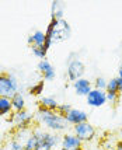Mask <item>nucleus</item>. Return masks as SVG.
I'll use <instances>...</instances> for the list:
<instances>
[{
  "mask_svg": "<svg viewBox=\"0 0 122 150\" xmlns=\"http://www.w3.org/2000/svg\"><path fill=\"white\" fill-rule=\"evenodd\" d=\"M35 122L44 129L55 133H62V132L66 133L70 126L66 121V117L60 115L58 111H51L42 107H38L35 112Z\"/></svg>",
  "mask_w": 122,
  "mask_h": 150,
  "instance_id": "1",
  "label": "nucleus"
},
{
  "mask_svg": "<svg viewBox=\"0 0 122 150\" xmlns=\"http://www.w3.org/2000/svg\"><path fill=\"white\" fill-rule=\"evenodd\" d=\"M45 35H46L45 48L49 51L53 44H59V42L67 41V39L72 37L70 24H69L65 18H60V20L51 18L49 24L46 27Z\"/></svg>",
  "mask_w": 122,
  "mask_h": 150,
  "instance_id": "2",
  "label": "nucleus"
},
{
  "mask_svg": "<svg viewBox=\"0 0 122 150\" xmlns=\"http://www.w3.org/2000/svg\"><path fill=\"white\" fill-rule=\"evenodd\" d=\"M32 133H34V136L37 137L38 144H44L46 147H49L51 150L55 149V147H58V146H60L62 136H60L59 133L45 131V129H44L42 126H39V125L32 128Z\"/></svg>",
  "mask_w": 122,
  "mask_h": 150,
  "instance_id": "3",
  "label": "nucleus"
},
{
  "mask_svg": "<svg viewBox=\"0 0 122 150\" xmlns=\"http://www.w3.org/2000/svg\"><path fill=\"white\" fill-rule=\"evenodd\" d=\"M86 73V65L82 62L76 52H70L67 58V66H66V74L72 83L82 79Z\"/></svg>",
  "mask_w": 122,
  "mask_h": 150,
  "instance_id": "4",
  "label": "nucleus"
},
{
  "mask_svg": "<svg viewBox=\"0 0 122 150\" xmlns=\"http://www.w3.org/2000/svg\"><path fill=\"white\" fill-rule=\"evenodd\" d=\"M18 93V80L10 73H0V97L11 98Z\"/></svg>",
  "mask_w": 122,
  "mask_h": 150,
  "instance_id": "5",
  "label": "nucleus"
},
{
  "mask_svg": "<svg viewBox=\"0 0 122 150\" xmlns=\"http://www.w3.org/2000/svg\"><path fill=\"white\" fill-rule=\"evenodd\" d=\"M10 121L13 122L16 129H26L32 128V122L35 121V114L23 110V111H13L10 115Z\"/></svg>",
  "mask_w": 122,
  "mask_h": 150,
  "instance_id": "6",
  "label": "nucleus"
},
{
  "mask_svg": "<svg viewBox=\"0 0 122 150\" xmlns=\"http://www.w3.org/2000/svg\"><path fill=\"white\" fill-rule=\"evenodd\" d=\"M73 133L76 135L82 142H91L94 140L97 136V131L96 128L87 121V122H83V124H79L73 126Z\"/></svg>",
  "mask_w": 122,
  "mask_h": 150,
  "instance_id": "7",
  "label": "nucleus"
},
{
  "mask_svg": "<svg viewBox=\"0 0 122 150\" xmlns=\"http://www.w3.org/2000/svg\"><path fill=\"white\" fill-rule=\"evenodd\" d=\"M86 101L87 104L93 107V108H100L105 105L108 101H107V91L105 90H98V88H93L87 97H86Z\"/></svg>",
  "mask_w": 122,
  "mask_h": 150,
  "instance_id": "8",
  "label": "nucleus"
},
{
  "mask_svg": "<svg viewBox=\"0 0 122 150\" xmlns=\"http://www.w3.org/2000/svg\"><path fill=\"white\" fill-rule=\"evenodd\" d=\"M37 69H38V72L41 73L44 81H52V80H55V77H56V70H55L53 65H52L48 59L39 60Z\"/></svg>",
  "mask_w": 122,
  "mask_h": 150,
  "instance_id": "9",
  "label": "nucleus"
},
{
  "mask_svg": "<svg viewBox=\"0 0 122 150\" xmlns=\"http://www.w3.org/2000/svg\"><path fill=\"white\" fill-rule=\"evenodd\" d=\"M60 147L67 150H73V149H80L83 147V142L79 139V137L73 133V132H66L62 135V140H60Z\"/></svg>",
  "mask_w": 122,
  "mask_h": 150,
  "instance_id": "10",
  "label": "nucleus"
},
{
  "mask_svg": "<svg viewBox=\"0 0 122 150\" xmlns=\"http://www.w3.org/2000/svg\"><path fill=\"white\" fill-rule=\"evenodd\" d=\"M72 86H73L74 93L77 96H80V97H87V94L93 90V83L86 77H82L79 80H76V81H73Z\"/></svg>",
  "mask_w": 122,
  "mask_h": 150,
  "instance_id": "11",
  "label": "nucleus"
},
{
  "mask_svg": "<svg viewBox=\"0 0 122 150\" xmlns=\"http://www.w3.org/2000/svg\"><path fill=\"white\" fill-rule=\"evenodd\" d=\"M66 121L69 125H79L83 124V122H87L89 121V114L83 110H77V108H72L70 112L66 115Z\"/></svg>",
  "mask_w": 122,
  "mask_h": 150,
  "instance_id": "12",
  "label": "nucleus"
},
{
  "mask_svg": "<svg viewBox=\"0 0 122 150\" xmlns=\"http://www.w3.org/2000/svg\"><path fill=\"white\" fill-rule=\"evenodd\" d=\"M27 42H28V45L31 46V48L32 46H44L46 42V35L44 31L35 30V31H32V33L28 35Z\"/></svg>",
  "mask_w": 122,
  "mask_h": 150,
  "instance_id": "13",
  "label": "nucleus"
},
{
  "mask_svg": "<svg viewBox=\"0 0 122 150\" xmlns=\"http://www.w3.org/2000/svg\"><path fill=\"white\" fill-rule=\"evenodd\" d=\"M65 7H66V4H65L63 1H60V0L52 1V4H51V18H53V20L63 18Z\"/></svg>",
  "mask_w": 122,
  "mask_h": 150,
  "instance_id": "14",
  "label": "nucleus"
},
{
  "mask_svg": "<svg viewBox=\"0 0 122 150\" xmlns=\"http://www.w3.org/2000/svg\"><path fill=\"white\" fill-rule=\"evenodd\" d=\"M32 135V128H26V129H16L13 133L11 139L18 142V143L26 144V142L28 140V137Z\"/></svg>",
  "mask_w": 122,
  "mask_h": 150,
  "instance_id": "15",
  "label": "nucleus"
},
{
  "mask_svg": "<svg viewBox=\"0 0 122 150\" xmlns=\"http://www.w3.org/2000/svg\"><path fill=\"white\" fill-rule=\"evenodd\" d=\"M11 100V105H13V111H23L26 110V97L23 93H16L13 97L10 98Z\"/></svg>",
  "mask_w": 122,
  "mask_h": 150,
  "instance_id": "16",
  "label": "nucleus"
},
{
  "mask_svg": "<svg viewBox=\"0 0 122 150\" xmlns=\"http://www.w3.org/2000/svg\"><path fill=\"white\" fill-rule=\"evenodd\" d=\"M9 114H13L11 100L7 97H0V117H7Z\"/></svg>",
  "mask_w": 122,
  "mask_h": 150,
  "instance_id": "17",
  "label": "nucleus"
},
{
  "mask_svg": "<svg viewBox=\"0 0 122 150\" xmlns=\"http://www.w3.org/2000/svg\"><path fill=\"white\" fill-rule=\"evenodd\" d=\"M39 107L46 108V110H51V111H56L59 107V103L56 101V98H53V97H42L39 100Z\"/></svg>",
  "mask_w": 122,
  "mask_h": 150,
  "instance_id": "18",
  "label": "nucleus"
},
{
  "mask_svg": "<svg viewBox=\"0 0 122 150\" xmlns=\"http://www.w3.org/2000/svg\"><path fill=\"white\" fill-rule=\"evenodd\" d=\"M118 140H119V139H116L114 135H108V136L103 140L101 146H103L104 150H112V149H115V144L118 143Z\"/></svg>",
  "mask_w": 122,
  "mask_h": 150,
  "instance_id": "19",
  "label": "nucleus"
},
{
  "mask_svg": "<svg viewBox=\"0 0 122 150\" xmlns=\"http://www.w3.org/2000/svg\"><path fill=\"white\" fill-rule=\"evenodd\" d=\"M31 51H32V55H34L35 58H38L39 60H44V59L46 58V53H48V49L45 48V45L44 46H32Z\"/></svg>",
  "mask_w": 122,
  "mask_h": 150,
  "instance_id": "20",
  "label": "nucleus"
},
{
  "mask_svg": "<svg viewBox=\"0 0 122 150\" xmlns=\"http://www.w3.org/2000/svg\"><path fill=\"white\" fill-rule=\"evenodd\" d=\"M44 88H45V81L41 80V81H38V83H35L34 86L30 87V94L31 96H41L42 91H44Z\"/></svg>",
  "mask_w": 122,
  "mask_h": 150,
  "instance_id": "21",
  "label": "nucleus"
},
{
  "mask_svg": "<svg viewBox=\"0 0 122 150\" xmlns=\"http://www.w3.org/2000/svg\"><path fill=\"white\" fill-rule=\"evenodd\" d=\"M107 84H108V80L104 79L103 76H98V77L93 81V88H98V90H107Z\"/></svg>",
  "mask_w": 122,
  "mask_h": 150,
  "instance_id": "22",
  "label": "nucleus"
},
{
  "mask_svg": "<svg viewBox=\"0 0 122 150\" xmlns=\"http://www.w3.org/2000/svg\"><path fill=\"white\" fill-rule=\"evenodd\" d=\"M24 147H26V150H35L38 147V140H37V137L34 136V133L28 137V140L26 142Z\"/></svg>",
  "mask_w": 122,
  "mask_h": 150,
  "instance_id": "23",
  "label": "nucleus"
},
{
  "mask_svg": "<svg viewBox=\"0 0 122 150\" xmlns=\"http://www.w3.org/2000/svg\"><path fill=\"white\" fill-rule=\"evenodd\" d=\"M4 150H26V147H24L23 143H18V142H16V140L11 139V140L6 144Z\"/></svg>",
  "mask_w": 122,
  "mask_h": 150,
  "instance_id": "24",
  "label": "nucleus"
},
{
  "mask_svg": "<svg viewBox=\"0 0 122 150\" xmlns=\"http://www.w3.org/2000/svg\"><path fill=\"white\" fill-rule=\"evenodd\" d=\"M70 110H72V107L67 104V103H62V104H59V107H58V110H56V111H58L60 115L66 117V115L70 112Z\"/></svg>",
  "mask_w": 122,
  "mask_h": 150,
  "instance_id": "25",
  "label": "nucleus"
},
{
  "mask_svg": "<svg viewBox=\"0 0 122 150\" xmlns=\"http://www.w3.org/2000/svg\"><path fill=\"white\" fill-rule=\"evenodd\" d=\"M105 91H111V93H118V86H116V77H112L111 80H108V84H107V90ZM119 94V93H118Z\"/></svg>",
  "mask_w": 122,
  "mask_h": 150,
  "instance_id": "26",
  "label": "nucleus"
},
{
  "mask_svg": "<svg viewBox=\"0 0 122 150\" xmlns=\"http://www.w3.org/2000/svg\"><path fill=\"white\" fill-rule=\"evenodd\" d=\"M118 98H119V94H118V93L107 91V101H108L109 104H116V103H118Z\"/></svg>",
  "mask_w": 122,
  "mask_h": 150,
  "instance_id": "27",
  "label": "nucleus"
},
{
  "mask_svg": "<svg viewBox=\"0 0 122 150\" xmlns=\"http://www.w3.org/2000/svg\"><path fill=\"white\" fill-rule=\"evenodd\" d=\"M116 86H118V93H122V79L116 76Z\"/></svg>",
  "mask_w": 122,
  "mask_h": 150,
  "instance_id": "28",
  "label": "nucleus"
},
{
  "mask_svg": "<svg viewBox=\"0 0 122 150\" xmlns=\"http://www.w3.org/2000/svg\"><path fill=\"white\" fill-rule=\"evenodd\" d=\"M114 150H122V140H118V143L115 144V149Z\"/></svg>",
  "mask_w": 122,
  "mask_h": 150,
  "instance_id": "29",
  "label": "nucleus"
},
{
  "mask_svg": "<svg viewBox=\"0 0 122 150\" xmlns=\"http://www.w3.org/2000/svg\"><path fill=\"white\" fill-rule=\"evenodd\" d=\"M35 150H51L49 147H46V146H44V144H38V147Z\"/></svg>",
  "mask_w": 122,
  "mask_h": 150,
  "instance_id": "30",
  "label": "nucleus"
},
{
  "mask_svg": "<svg viewBox=\"0 0 122 150\" xmlns=\"http://www.w3.org/2000/svg\"><path fill=\"white\" fill-rule=\"evenodd\" d=\"M118 77L122 79V62H121V65H119V67H118Z\"/></svg>",
  "mask_w": 122,
  "mask_h": 150,
  "instance_id": "31",
  "label": "nucleus"
},
{
  "mask_svg": "<svg viewBox=\"0 0 122 150\" xmlns=\"http://www.w3.org/2000/svg\"><path fill=\"white\" fill-rule=\"evenodd\" d=\"M118 136H119L118 139H119V140H122V128L119 129V133H118Z\"/></svg>",
  "mask_w": 122,
  "mask_h": 150,
  "instance_id": "32",
  "label": "nucleus"
},
{
  "mask_svg": "<svg viewBox=\"0 0 122 150\" xmlns=\"http://www.w3.org/2000/svg\"><path fill=\"white\" fill-rule=\"evenodd\" d=\"M59 150H67V149H63V147H60ZM73 150H83V147H80V149H73Z\"/></svg>",
  "mask_w": 122,
  "mask_h": 150,
  "instance_id": "33",
  "label": "nucleus"
},
{
  "mask_svg": "<svg viewBox=\"0 0 122 150\" xmlns=\"http://www.w3.org/2000/svg\"><path fill=\"white\" fill-rule=\"evenodd\" d=\"M112 150H114V149H112Z\"/></svg>",
  "mask_w": 122,
  "mask_h": 150,
  "instance_id": "34",
  "label": "nucleus"
}]
</instances>
